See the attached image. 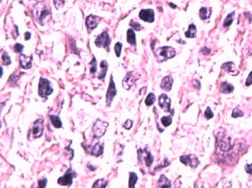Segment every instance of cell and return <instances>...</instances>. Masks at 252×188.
Returning a JSON list of instances; mask_svg holds the SVG:
<instances>
[{"label": "cell", "mask_w": 252, "mask_h": 188, "mask_svg": "<svg viewBox=\"0 0 252 188\" xmlns=\"http://www.w3.org/2000/svg\"><path fill=\"white\" fill-rule=\"evenodd\" d=\"M158 187H171V182L164 175H161L158 183Z\"/></svg>", "instance_id": "20"}, {"label": "cell", "mask_w": 252, "mask_h": 188, "mask_svg": "<svg viewBox=\"0 0 252 188\" xmlns=\"http://www.w3.org/2000/svg\"><path fill=\"white\" fill-rule=\"evenodd\" d=\"M31 56H26L24 54H21L20 55V64L21 67L24 69H29L31 68Z\"/></svg>", "instance_id": "14"}, {"label": "cell", "mask_w": 252, "mask_h": 188, "mask_svg": "<svg viewBox=\"0 0 252 188\" xmlns=\"http://www.w3.org/2000/svg\"><path fill=\"white\" fill-rule=\"evenodd\" d=\"M132 125H133V122L128 119V120H126V123H124L123 127H124L125 129H126V130H129V129H131Z\"/></svg>", "instance_id": "40"}, {"label": "cell", "mask_w": 252, "mask_h": 188, "mask_svg": "<svg viewBox=\"0 0 252 188\" xmlns=\"http://www.w3.org/2000/svg\"><path fill=\"white\" fill-rule=\"evenodd\" d=\"M210 13H208V8L206 7H202L200 10V17L201 20H206L207 18L210 17Z\"/></svg>", "instance_id": "30"}, {"label": "cell", "mask_w": 252, "mask_h": 188, "mask_svg": "<svg viewBox=\"0 0 252 188\" xmlns=\"http://www.w3.org/2000/svg\"><path fill=\"white\" fill-rule=\"evenodd\" d=\"M159 104L160 107L166 112L170 111V106H171V100L166 94H161L159 98Z\"/></svg>", "instance_id": "10"}, {"label": "cell", "mask_w": 252, "mask_h": 188, "mask_svg": "<svg viewBox=\"0 0 252 188\" xmlns=\"http://www.w3.org/2000/svg\"><path fill=\"white\" fill-rule=\"evenodd\" d=\"M53 93V88L50 85L49 80L47 78L41 77L39 79V84H38V94L42 98H47L48 95Z\"/></svg>", "instance_id": "2"}, {"label": "cell", "mask_w": 252, "mask_h": 188, "mask_svg": "<svg viewBox=\"0 0 252 188\" xmlns=\"http://www.w3.org/2000/svg\"><path fill=\"white\" fill-rule=\"evenodd\" d=\"M22 50H23V45L21 44H15V45L14 46V51L15 52L20 53V52H21Z\"/></svg>", "instance_id": "38"}, {"label": "cell", "mask_w": 252, "mask_h": 188, "mask_svg": "<svg viewBox=\"0 0 252 188\" xmlns=\"http://www.w3.org/2000/svg\"><path fill=\"white\" fill-rule=\"evenodd\" d=\"M213 116H214V114H213L212 110H211L210 107H208L207 109H206V111H205V117H206L207 119H211Z\"/></svg>", "instance_id": "34"}, {"label": "cell", "mask_w": 252, "mask_h": 188, "mask_svg": "<svg viewBox=\"0 0 252 188\" xmlns=\"http://www.w3.org/2000/svg\"><path fill=\"white\" fill-rule=\"evenodd\" d=\"M49 118H50V121H51L52 124L55 128H61L62 127L63 123H62L61 119L59 118V116H57V115H50Z\"/></svg>", "instance_id": "22"}, {"label": "cell", "mask_w": 252, "mask_h": 188, "mask_svg": "<svg viewBox=\"0 0 252 188\" xmlns=\"http://www.w3.org/2000/svg\"><path fill=\"white\" fill-rule=\"evenodd\" d=\"M169 5H170L172 8H176V5H175L174 4H172V3H169Z\"/></svg>", "instance_id": "46"}, {"label": "cell", "mask_w": 252, "mask_h": 188, "mask_svg": "<svg viewBox=\"0 0 252 188\" xmlns=\"http://www.w3.org/2000/svg\"><path fill=\"white\" fill-rule=\"evenodd\" d=\"M161 123L165 127H168L169 126L171 123H172V116L169 115V116H163L161 118Z\"/></svg>", "instance_id": "29"}, {"label": "cell", "mask_w": 252, "mask_h": 188, "mask_svg": "<svg viewBox=\"0 0 252 188\" xmlns=\"http://www.w3.org/2000/svg\"><path fill=\"white\" fill-rule=\"evenodd\" d=\"M2 62L4 65H10L11 64V59L6 52H4L2 55Z\"/></svg>", "instance_id": "31"}, {"label": "cell", "mask_w": 252, "mask_h": 188, "mask_svg": "<svg viewBox=\"0 0 252 188\" xmlns=\"http://www.w3.org/2000/svg\"><path fill=\"white\" fill-rule=\"evenodd\" d=\"M30 38H31V33H30V32H26V33H25V39H26V40H29Z\"/></svg>", "instance_id": "44"}, {"label": "cell", "mask_w": 252, "mask_h": 188, "mask_svg": "<svg viewBox=\"0 0 252 188\" xmlns=\"http://www.w3.org/2000/svg\"><path fill=\"white\" fill-rule=\"evenodd\" d=\"M243 112H242V110H240L238 107H236V108H234L233 109V111H232V116L233 117V118H237V117H240V116H243Z\"/></svg>", "instance_id": "33"}, {"label": "cell", "mask_w": 252, "mask_h": 188, "mask_svg": "<svg viewBox=\"0 0 252 188\" xmlns=\"http://www.w3.org/2000/svg\"><path fill=\"white\" fill-rule=\"evenodd\" d=\"M246 171H247L249 174H251L252 175V164H250V165H247V166H246Z\"/></svg>", "instance_id": "42"}, {"label": "cell", "mask_w": 252, "mask_h": 188, "mask_svg": "<svg viewBox=\"0 0 252 188\" xmlns=\"http://www.w3.org/2000/svg\"><path fill=\"white\" fill-rule=\"evenodd\" d=\"M172 85H173V78L168 76H165L161 81V84H160V87L163 90H166V91H170L172 88Z\"/></svg>", "instance_id": "15"}, {"label": "cell", "mask_w": 252, "mask_h": 188, "mask_svg": "<svg viewBox=\"0 0 252 188\" xmlns=\"http://www.w3.org/2000/svg\"><path fill=\"white\" fill-rule=\"evenodd\" d=\"M157 57L160 59V61H164L168 59H171L176 55V50L173 47L163 46L158 49L156 52Z\"/></svg>", "instance_id": "1"}, {"label": "cell", "mask_w": 252, "mask_h": 188, "mask_svg": "<svg viewBox=\"0 0 252 188\" xmlns=\"http://www.w3.org/2000/svg\"><path fill=\"white\" fill-rule=\"evenodd\" d=\"M47 183H48L47 178H43V179L38 180V187L39 188L46 187V186H47Z\"/></svg>", "instance_id": "39"}, {"label": "cell", "mask_w": 252, "mask_h": 188, "mask_svg": "<svg viewBox=\"0 0 252 188\" xmlns=\"http://www.w3.org/2000/svg\"><path fill=\"white\" fill-rule=\"evenodd\" d=\"M130 26H131L134 29H136V30H141V29H142V26H141L138 22H136V21H130Z\"/></svg>", "instance_id": "36"}, {"label": "cell", "mask_w": 252, "mask_h": 188, "mask_svg": "<svg viewBox=\"0 0 252 188\" xmlns=\"http://www.w3.org/2000/svg\"><path fill=\"white\" fill-rule=\"evenodd\" d=\"M53 3H54L55 7H56L57 9H60V8H62L63 6L64 3H65V1H64V0H53Z\"/></svg>", "instance_id": "37"}, {"label": "cell", "mask_w": 252, "mask_h": 188, "mask_svg": "<svg viewBox=\"0 0 252 188\" xmlns=\"http://www.w3.org/2000/svg\"><path fill=\"white\" fill-rule=\"evenodd\" d=\"M0 76H1V77L3 76V68H2V67L0 68Z\"/></svg>", "instance_id": "45"}, {"label": "cell", "mask_w": 252, "mask_h": 188, "mask_svg": "<svg viewBox=\"0 0 252 188\" xmlns=\"http://www.w3.org/2000/svg\"><path fill=\"white\" fill-rule=\"evenodd\" d=\"M95 44L97 47H104V48L108 49L110 44V38L109 34L106 31L103 32L101 35L96 37Z\"/></svg>", "instance_id": "4"}, {"label": "cell", "mask_w": 252, "mask_h": 188, "mask_svg": "<svg viewBox=\"0 0 252 188\" xmlns=\"http://www.w3.org/2000/svg\"><path fill=\"white\" fill-rule=\"evenodd\" d=\"M106 185H107V182L105 181V179L102 178V179H98V180H96V181H95V183L93 185V186H92V187L104 188V187H106Z\"/></svg>", "instance_id": "26"}, {"label": "cell", "mask_w": 252, "mask_h": 188, "mask_svg": "<svg viewBox=\"0 0 252 188\" xmlns=\"http://www.w3.org/2000/svg\"><path fill=\"white\" fill-rule=\"evenodd\" d=\"M180 161L182 163H184V165H189L192 168L197 167L199 164V161H198L197 157L193 155V154L183 155V156L180 157Z\"/></svg>", "instance_id": "6"}, {"label": "cell", "mask_w": 252, "mask_h": 188, "mask_svg": "<svg viewBox=\"0 0 252 188\" xmlns=\"http://www.w3.org/2000/svg\"><path fill=\"white\" fill-rule=\"evenodd\" d=\"M108 125H109L108 123L104 122L100 119H97L93 126V135H94V137L96 138H99L101 137L104 136L105 131L108 128Z\"/></svg>", "instance_id": "3"}, {"label": "cell", "mask_w": 252, "mask_h": 188, "mask_svg": "<svg viewBox=\"0 0 252 188\" xmlns=\"http://www.w3.org/2000/svg\"><path fill=\"white\" fill-rule=\"evenodd\" d=\"M99 21H100V18L99 17L91 14V15L87 17V19H86V25H87V29L89 30H93V29H95V28L97 27Z\"/></svg>", "instance_id": "12"}, {"label": "cell", "mask_w": 252, "mask_h": 188, "mask_svg": "<svg viewBox=\"0 0 252 188\" xmlns=\"http://www.w3.org/2000/svg\"><path fill=\"white\" fill-rule=\"evenodd\" d=\"M233 17H234V13H229L228 15L226 16L225 22H224V25H223L224 28H228V27L231 26V24L233 21Z\"/></svg>", "instance_id": "24"}, {"label": "cell", "mask_w": 252, "mask_h": 188, "mask_svg": "<svg viewBox=\"0 0 252 188\" xmlns=\"http://www.w3.org/2000/svg\"><path fill=\"white\" fill-rule=\"evenodd\" d=\"M73 175H75V173H74L71 170H68V172L66 173L64 176L58 178L57 180L58 184L61 185H70L72 184L73 178L75 177Z\"/></svg>", "instance_id": "8"}, {"label": "cell", "mask_w": 252, "mask_h": 188, "mask_svg": "<svg viewBox=\"0 0 252 188\" xmlns=\"http://www.w3.org/2000/svg\"><path fill=\"white\" fill-rule=\"evenodd\" d=\"M117 94V90H116V86L114 82H113V78H112V76H110V84H109V88L107 91V93H106V103L107 106L110 107L111 104V101L113 98L116 96Z\"/></svg>", "instance_id": "5"}, {"label": "cell", "mask_w": 252, "mask_h": 188, "mask_svg": "<svg viewBox=\"0 0 252 188\" xmlns=\"http://www.w3.org/2000/svg\"><path fill=\"white\" fill-rule=\"evenodd\" d=\"M155 100H156V97H155V95L153 93H149L148 94L147 98L145 99V104H146V106H152L154 102H155Z\"/></svg>", "instance_id": "27"}, {"label": "cell", "mask_w": 252, "mask_h": 188, "mask_svg": "<svg viewBox=\"0 0 252 188\" xmlns=\"http://www.w3.org/2000/svg\"><path fill=\"white\" fill-rule=\"evenodd\" d=\"M90 72H91V74H95L96 72V60H95V58H93V60L91 61Z\"/></svg>", "instance_id": "35"}, {"label": "cell", "mask_w": 252, "mask_h": 188, "mask_svg": "<svg viewBox=\"0 0 252 188\" xmlns=\"http://www.w3.org/2000/svg\"><path fill=\"white\" fill-rule=\"evenodd\" d=\"M121 50H122V44L120 42H118L115 44V46H114V51H115L117 57H120V56Z\"/></svg>", "instance_id": "32"}, {"label": "cell", "mask_w": 252, "mask_h": 188, "mask_svg": "<svg viewBox=\"0 0 252 188\" xmlns=\"http://www.w3.org/2000/svg\"><path fill=\"white\" fill-rule=\"evenodd\" d=\"M104 153V146L100 143H96L95 146L92 147L91 154L95 156H100Z\"/></svg>", "instance_id": "17"}, {"label": "cell", "mask_w": 252, "mask_h": 188, "mask_svg": "<svg viewBox=\"0 0 252 188\" xmlns=\"http://www.w3.org/2000/svg\"><path fill=\"white\" fill-rule=\"evenodd\" d=\"M196 34H197L196 27H195L194 24H191L188 30L185 32V37H188V38H194V37H196Z\"/></svg>", "instance_id": "21"}, {"label": "cell", "mask_w": 252, "mask_h": 188, "mask_svg": "<svg viewBox=\"0 0 252 188\" xmlns=\"http://www.w3.org/2000/svg\"><path fill=\"white\" fill-rule=\"evenodd\" d=\"M137 78L135 76H133V72L126 74V76H125V78L123 79V86L124 88L126 90H129L132 87V85L134 84V83L136 82Z\"/></svg>", "instance_id": "13"}, {"label": "cell", "mask_w": 252, "mask_h": 188, "mask_svg": "<svg viewBox=\"0 0 252 188\" xmlns=\"http://www.w3.org/2000/svg\"><path fill=\"white\" fill-rule=\"evenodd\" d=\"M138 177L135 172H130L129 173V183H128V186L130 188L135 187V185L137 183Z\"/></svg>", "instance_id": "23"}, {"label": "cell", "mask_w": 252, "mask_h": 188, "mask_svg": "<svg viewBox=\"0 0 252 188\" xmlns=\"http://www.w3.org/2000/svg\"><path fill=\"white\" fill-rule=\"evenodd\" d=\"M141 151H142V153L140 151H138V154L140 155H143V159H144V162H145V164L147 165L148 167H150L152 165V161H153V157L151 154V153H149L146 150H141Z\"/></svg>", "instance_id": "16"}, {"label": "cell", "mask_w": 252, "mask_h": 188, "mask_svg": "<svg viewBox=\"0 0 252 188\" xmlns=\"http://www.w3.org/2000/svg\"><path fill=\"white\" fill-rule=\"evenodd\" d=\"M222 68H224L226 72H232L234 70V64L232 62H226L223 64Z\"/></svg>", "instance_id": "28"}, {"label": "cell", "mask_w": 252, "mask_h": 188, "mask_svg": "<svg viewBox=\"0 0 252 188\" xmlns=\"http://www.w3.org/2000/svg\"><path fill=\"white\" fill-rule=\"evenodd\" d=\"M32 134L35 138H39L42 136L43 131H44V121L43 119H37L34 125L32 127Z\"/></svg>", "instance_id": "7"}, {"label": "cell", "mask_w": 252, "mask_h": 188, "mask_svg": "<svg viewBox=\"0 0 252 188\" xmlns=\"http://www.w3.org/2000/svg\"><path fill=\"white\" fill-rule=\"evenodd\" d=\"M37 7V6H36ZM51 14V11L49 10V8H48L47 5H43L42 7L39 9L38 7H37V20L39 21V22L41 23V24H43V20H45L47 17H48V15H50Z\"/></svg>", "instance_id": "11"}, {"label": "cell", "mask_w": 252, "mask_h": 188, "mask_svg": "<svg viewBox=\"0 0 252 188\" xmlns=\"http://www.w3.org/2000/svg\"><path fill=\"white\" fill-rule=\"evenodd\" d=\"M220 90L223 93H231V92L233 91L234 87H233L232 84H228V83H226V82H224V83L221 84Z\"/></svg>", "instance_id": "19"}, {"label": "cell", "mask_w": 252, "mask_h": 188, "mask_svg": "<svg viewBox=\"0 0 252 188\" xmlns=\"http://www.w3.org/2000/svg\"><path fill=\"white\" fill-rule=\"evenodd\" d=\"M140 19L146 22H153L154 21V11L152 9H143L139 13Z\"/></svg>", "instance_id": "9"}, {"label": "cell", "mask_w": 252, "mask_h": 188, "mask_svg": "<svg viewBox=\"0 0 252 188\" xmlns=\"http://www.w3.org/2000/svg\"><path fill=\"white\" fill-rule=\"evenodd\" d=\"M246 84L247 86H249V85H251L252 84V71L249 73V75L247 80H246V84Z\"/></svg>", "instance_id": "41"}, {"label": "cell", "mask_w": 252, "mask_h": 188, "mask_svg": "<svg viewBox=\"0 0 252 188\" xmlns=\"http://www.w3.org/2000/svg\"><path fill=\"white\" fill-rule=\"evenodd\" d=\"M201 52H202V53H204V54H209V53L210 52V50L205 47V48H203V49L201 50Z\"/></svg>", "instance_id": "43"}, {"label": "cell", "mask_w": 252, "mask_h": 188, "mask_svg": "<svg viewBox=\"0 0 252 188\" xmlns=\"http://www.w3.org/2000/svg\"><path fill=\"white\" fill-rule=\"evenodd\" d=\"M126 40L132 45H136L137 40H136V34L132 29H129L126 32Z\"/></svg>", "instance_id": "18"}, {"label": "cell", "mask_w": 252, "mask_h": 188, "mask_svg": "<svg viewBox=\"0 0 252 188\" xmlns=\"http://www.w3.org/2000/svg\"><path fill=\"white\" fill-rule=\"evenodd\" d=\"M100 66H101V68L103 69V73L99 75L98 78H99V79H104V76L106 75V71H107V68H108V64H107V62H106V60H103V61L101 62Z\"/></svg>", "instance_id": "25"}]
</instances>
